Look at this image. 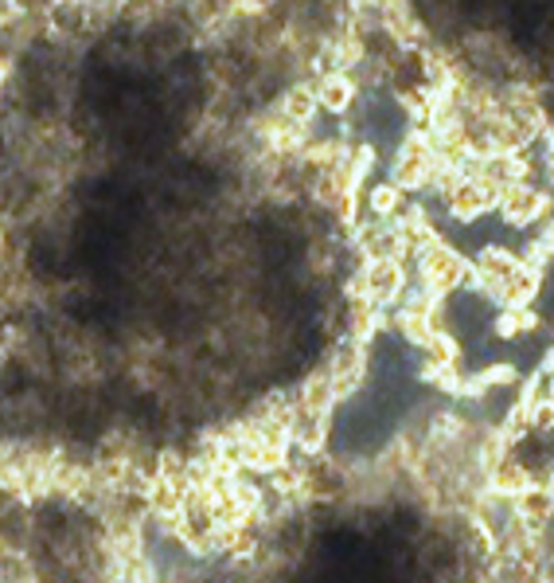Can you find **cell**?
Returning <instances> with one entry per match:
<instances>
[{
    "label": "cell",
    "mask_w": 554,
    "mask_h": 583,
    "mask_svg": "<svg viewBox=\"0 0 554 583\" xmlns=\"http://www.w3.org/2000/svg\"><path fill=\"white\" fill-rule=\"evenodd\" d=\"M313 91H316V106H321V114H333V118H348L363 95L360 83H356L348 71H333V75L313 79Z\"/></svg>",
    "instance_id": "277c9868"
},
{
    "label": "cell",
    "mask_w": 554,
    "mask_h": 583,
    "mask_svg": "<svg viewBox=\"0 0 554 583\" xmlns=\"http://www.w3.org/2000/svg\"><path fill=\"white\" fill-rule=\"evenodd\" d=\"M328 435H333V412H313V407H297L289 415V447L305 459H321L328 451Z\"/></svg>",
    "instance_id": "3957f363"
},
{
    "label": "cell",
    "mask_w": 554,
    "mask_h": 583,
    "mask_svg": "<svg viewBox=\"0 0 554 583\" xmlns=\"http://www.w3.org/2000/svg\"><path fill=\"white\" fill-rule=\"evenodd\" d=\"M554 212V192L543 180H519L511 189L499 192L496 216L508 231H535L546 216Z\"/></svg>",
    "instance_id": "7a4b0ae2"
},
{
    "label": "cell",
    "mask_w": 554,
    "mask_h": 583,
    "mask_svg": "<svg viewBox=\"0 0 554 583\" xmlns=\"http://www.w3.org/2000/svg\"><path fill=\"white\" fill-rule=\"evenodd\" d=\"M546 404L554 407V368H551V372H546Z\"/></svg>",
    "instance_id": "8992f818"
},
{
    "label": "cell",
    "mask_w": 554,
    "mask_h": 583,
    "mask_svg": "<svg viewBox=\"0 0 554 583\" xmlns=\"http://www.w3.org/2000/svg\"><path fill=\"white\" fill-rule=\"evenodd\" d=\"M516 517L523 521L531 533H539V528H546L554 521V493L546 481H531V486L523 489L516 498Z\"/></svg>",
    "instance_id": "5b68a950"
},
{
    "label": "cell",
    "mask_w": 554,
    "mask_h": 583,
    "mask_svg": "<svg viewBox=\"0 0 554 583\" xmlns=\"http://www.w3.org/2000/svg\"><path fill=\"white\" fill-rule=\"evenodd\" d=\"M410 283H418L425 294H434V298L472 290V259L442 236L434 243H425L410 259Z\"/></svg>",
    "instance_id": "6da1fadb"
}]
</instances>
